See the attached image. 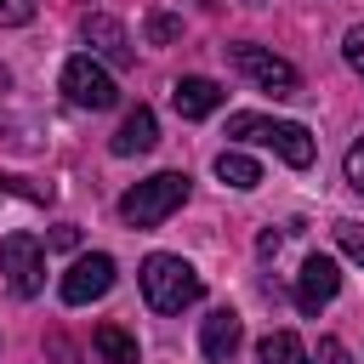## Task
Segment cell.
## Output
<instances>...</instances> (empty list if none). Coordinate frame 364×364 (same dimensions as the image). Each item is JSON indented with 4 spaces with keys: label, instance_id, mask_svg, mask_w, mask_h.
<instances>
[{
    "label": "cell",
    "instance_id": "cell-10",
    "mask_svg": "<svg viewBox=\"0 0 364 364\" xmlns=\"http://www.w3.org/2000/svg\"><path fill=\"white\" fill-rule=\"evenodd\" d=\"M80 34H85V46H91V57H102V63H114V68H131V40H125V28L108 17V11H91L85 23H80Z\"/></svg>",
    "mask_w": 364,
    "mask_h": 364
},
{
    "label": "cell",
    "instance_id": "cell-17",
    "mask_svg": "<svg viewBox=\"0 0 364 364\" xmlns=\"http://www.w3.org/2000/svg\"><path fill=\"white\" fill-rule=\"evenodd\" d=\"M34 23V0H0V28H23Z\"/></svg>",
    "mask_w": 364,
    "mask_h": 364
},
{
    "label": "cell",
    "instance_id": "cell-4",
    "mask_svg": "<svg viewBox=\"0 0 364 364\" xmlns=\"http://www.w3.org/2000/svg\"><path fill=\"white\" fill-rule=\"evenodd\" d=\"M63 97H68L74 108L102 114V108L119 102V85H114V74H108L97 57H68V63H63Z\"/></svg>",
    "mask_w": 364,
    "mask_h": 364
},
{
    "label": "cell",
    "instance_id": "cell-20",
    "mask_svg": "<svg viewBox=\"0 0 364 364\" xmlns=\"http://www.w3.org/2000/svg\"><path fill=\"white\" fill-rule=\"evenodd\" d=\"M313 364H353V353H347L336 336H324V341H318V353H313Z\"/></svg>",
    "mask_w": 364,
    "mask_h": 364
},
{
    "label": "cell",
    "instance_id": "cell-19",
    "mask_svg": "<svg viewBox=\"0 0 364 364\" xmlns=\"http://www.w3.org/2000/svg\"><path fill=\"white\" fill-rule=\"evenodd\" d=\"M341 57H347V68L364 80V23H358V28H347V40H341Z\"/></svg>",
    "mask_w": 364,
    "mask_h": 364
},
{
    "label": "cell",
    "instance_id": "cell-16",
    "mask_svg": "<svg viewBox=\"0 0 364 364\" xmlns=\"http://www.w3.org/2000/svg\"><path fill=\"white\" fill-rule=\"evenodd\" d=\"M176 34H182V23H176L171 11H154V17H148V40H154V46H171Z\"/></svg>",
    "mask_w": 364,
    "mask_h": 364
},
{
    "label": "cell",
    "instance_id": "cell-1",
    "mask_svg": "<svg viewBox=\"0 0 364 364\" xmlns=\"http://www.w3.org/2000/svg\"><path fill=\"white\" fill-rule=\"evenodd\" d=\"M136 279H142V296H148L154 313H182V307H193V301L205 296V279H199L182 256H165V250L148 256Z\"/></svg>",
    "mask_w": 364,
    "mask_h": 364
},
{
    "label": "cell",
    "instance_id": "cell-5",
    "mask_svg": "<svg viewBox=\"0 0 364 364\" xmlns=\"http://www.w3.org/2000/svg\"><path fill=\"white\" fill-rule=\"evenodd\" d=\"M0 273H6V284L17 296H40V284H46V250H40V239L34 233H6L0 239Z\"/></svg>",
    "mask_w": 364,
    "mask_h": 364
},
{
    "label": "cell",
    "instance_id": "cell-9",
    "mask_svg": "<svg viewBox=\"0 0 364 364\" xmlns=\"http://www.w3.org/2000/svg\"><path fill=\"white\" fill-rule=\"evenodd\" d=\"M239 341H245V318H239L233 307H210L205 324H199V347H205V358H210V364H233Z\"/></svg>",
    "mask_w": 364,
    "mask_h": 364
},
{
    "label": "cell",
    "instance_id": "cell-8",
    "mask_svg": "<svg viewBox=\"0 0 364 364\" xmlns=\"http://www.w3.org/2000/svg\"><path fill=\"white\" fill-rule=\"evenodd\" d=\"M336 290H341V267L330 256H307L301 273H296V307L301 313H324L336 301Z\"/></svg>",
    "mask_w": 364,
    "mask_h": 364
},
{
    "label": "cell",
    "instance_id": "cell-3",
    "mask_svg": "<svg viewBox=\"0 0 364 364\" xmlns=\"http://www.w3.org/2000/svg\"><path fill=\"white\" fill-rule=\"evenodd\" d=\"M182 199H188V171H159V176L136 182L131 193H119V216L131 228H159Z\"/></svg>",
    "mask_w": 364,
    "mask_h": 364
},
{
    "label": "cell",
    "instance_id": "cell-21",
    "mask_svg": "<svg viewBox=\"0 0 364 364\" xmlns=\"http://www.w3.org/2000/svg\"><path fill=\"white\" fill-rule=\"evenodd\" d=\"M347 182H353V193H364V136L347 148Z\"/></svg>",
    "mask_w": 364,
    "mask_h": 364
},
{
    "label": "cell",
    "instance_id": "cell-22",
    "mask_svg": "<svg viewBox=\"0 0 364 364\" xmlns=\"http://www.w3.org/2000/svg\"><path fill=\"white\" fill-rule=\"evenodd\" d=\"M51 245H57V250H74V245H80V233H74V228H57V233H51Z\"/></svg>",
    "mask_w": 364,
    "mask_h": 364
},
{
    "label": "cell",
    "instance_id": "cell-14",
    "mask_svg": "<svg viewBox=\"0 0 364 364\" xmlns=\"http://www.w3.org/2000/svg\"><path fill=\"white\" fill-rule=\"evenodd\" d=\"M256 358H262V364H313L296 330H273V336H262V347H256Z\"/></svg>",
    "mask_w": 364,
    "mask_h": 364
},
{
    "label": "cell",
    "instance_id": "cell-12",
    "mask_svg": "<svg viewBox=\"0 0 364 364\" xmlns=\"http://www.w3.org/2000/svg\"><path fill=\"white\" fill-rule=\"evenodd\" d=\"M154 142H159V119H154V108H142V102H136V108L119 119V131H114V142H108V148H114L119 159H131V154H148Z\"/></svg>",
    "mask_w": 364,
    "mask_h": 364
},
{
    "label": "cell",
    "instance_id": "cell-6",
    "mask_svg": "<svg viewBox=\"0 0 364 364\" xmlns=\"http://www.w3.org/2000/svg\"><path fill=\"white\" fill-rule=\"evenodd\" d=\"M228 57H233V68H239L245 80H256V85L273 91V97H296V91H301V74H296L284 57H273L267 46H233Z\"/></svg>",
    "mask_w": 364,
    "mask_h": 364
},
{
    "label": "cell",
    "instance_id": "cell-18",
    "mask_svg": "<svg viewBox=\"0 0 364 364\" xmlns=\"http://www.w3.org/2000/svg\"><path fill=\"white\" fill-rule=\"evenodd\" d=\"M336 245H341L353 262H364V228H358V222H336Z\"/></svg>",
    "mask_w": 364,
    "mask_h": 364
},
{
    "label": "cell",
    "instance_id": "cell-2",
    "mask_svg": "<svg viewBox=\"0 0 364 364\" xmlns=\"http://www.w3.org/2000/svg\"><path fill=\"white\" fill-rule=\"evenodd\" d=\"M228 136H245V142H267L284 165H296V171H307L313 165V136H307V125H296V119H267V114H233L228 119Z\"/></svg>",
    "mask_w": 364,
    "mask_h": 364
},
{
    "label": "cell",
    "instance_id": "cell-7",
    "mask_svg": "<svg viewBox=\"0 0 364 364\" xmlns=\"http://www.w3.org/2000/svg\"><path fill=\"white\" fill-rule=\"evenodd\" d=\"M114 256H102V250H91V256H80L68 273H63V301L68 307H85V301H102L108 290H114Z\"/></svg>",
    "mask_w": 364,
    "mask_h": 364
},
{
    "label": "cell",
    "instance_id": "cell-13",
    "mask_svg": "<svg viewBox=\"0 0 364 364\" xmlns=\"http://www.w3.org/2000/svg\"><path fill=\"white\" fill-rule=\"evenodd\" d=\"M216 176H222L228 188H239V193H250V188L262 182V165H256L250 154H239V148H228V154H216Z\"/></svg>",
    "mask_w": 364,
    "mask_h": 364
},
{
    "label": "cell",
    "instance_id": "cell-11",
    "mask_svg": "<svg viewBox=\"0 0 364 364\" xmlns=\"http://www.w3.org/2000/svg\"><path fill=\"white\" fill-rule=\"evenodd\" d=\"M171 102H176V114H182V119H205V114H216V108H222V85H216V80H205V74H182V80L171 85Z\"/></svg>",
    "mask_w": 364,
    "mask_h": 364
},
{
    "label": "cell",
    "instance_id": "cell-15",
    "mask_svg": "<svg viewBox=\"0 0 364 364\" xmlns=\"http://www.w3.org/2000/svg\"><path fill=\"white\" fill-rule=\"evenodd\" d=\"M91 347H97V353H102L108 364H136V336H125L119 324H97Z\"/></svg>",
    "mask_w": 364,
    "mask_h": 364
}]
</instances>
